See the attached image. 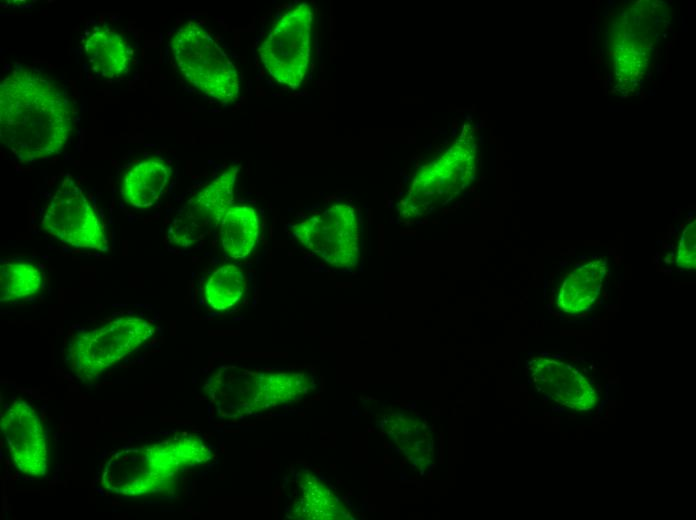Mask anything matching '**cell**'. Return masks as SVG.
<instances>
[{
  "instance_id": "cell-1",
  "label": "cell",
  "mask_w": 696,
  "mask_h": 520,
  "mask_svg": "<svg viewBox=\"0 0 696 520\" xmlns=\"http://www.w3.org/2000/svg\"><path fill=\"white\" fill-rule=\"evenodd\" d=\"M74 128L67 95L50 79L24 68L0 84V140L20 162L59 154Z\"/></svg>"
},
{
  "instance_id": "cell-2",
  "label": "cell",
  "mask_w": 696,
  "mask_h": 520,
  "mask_svg": "<svg viewBox=\"0 0 696 520\" xmlns=\"http://www.w3.org/2000/svg\"><path fill=\"white\" fill-rule=\"evenodd\" d=\"M211 452L195 435H177L160 442L127 447L106 459L100 485L111 494L142 497L174 483L179 472L208 462Z\"/></svg>"
},
{
  "instance_id": "cell-3",
  "label": "cell",
  "mask_w": 696,
  "mask_h": 520,
  "mask_svg": "<svg viewBox=\"0 0 696 520\" xmlns=\"http://www.w3.org/2000/svg\"><path fill=\"white\" fill-rule=\"evenodd\" d=\"M170 46L177 67L192 86L224 105L238 99L236 67L204 27L189 21L176 31Z\"/></svg>"
},
{
  "instance_id": "cell-4",
  "label": "cell",
  "mask_w": 696,
  "mask_h": 520,
  "mask_svg": "<svg viewBox=\"0 0 696 520\" xmlns=\"http://www.w3.org/2000/svg\"><path fill=\"white\" fill-rule=\"evenodd\" d=\"M476 146L465 133L440 156L424 165L414 176L400 202L404 218L425 215L460 194L476 173Z\"/></svg>"
},
{
  "instance_id": "cell-5",
  "label": "cell",
  "mask_w": 696,
  "mask_h": 520,
  "mask_svg": "<svg viewBox=\"0 0 696 520\" xmlns=\"http://www.w3.org/2000/svg\"><path fill=\"white\" fill-rule=\"evenodd\" d=\"M155 333L146 319L118 317L80 334L69 348V363L76 377L91 382L142 346Z\"/></svg>"
},
{
  "instance_id": "cell-6",
  "label": "cell",
  "mask_w": 696,
  "mask_h": 520,
  "mask_svg": "<svg viewBox=\"0 0 696 520\" xmlns=\"http://www.w3.org/2000/svg\"><path fill=\"white\" fill-rule=\"evenodd\" d=\"M311 6L300 3L285 13L259 46L267 72L279 83L297 89L310 61Z\"/></svg>"
},
{
  "instance_id": "cell-7",
  "label": "cell",
  "mask_w": 696,
  "mask_h": 520,
  "mask_svg": "<svg viewBox=\"0 0 696 520\" xmlns=\"http://www.w3.org/2000/svg\"><path fill=\"white\" fill-rule=\"evenodd\" d=\"M41 226L49 235L70 246L108 250V241L98 214L69 175L63 178L49 199Z\"/></svg>"
},
{
  "instance_id": "cell-8",
  "label": "cell",
  "mask_w": 696,
  "mask_h": 520,
  "mask_svg": "<svg viewBox=\"0 0 696 520\" xmlns=\"http://www.w3.org/2000/svg\"><path fill=\"white\" fill-rule=\"evenodd\" d=\"M292 233L305 248L332 266L351 268L358 263V223L350 205H333L296 224Z\"/></svg>"
},
{
  "instance_id": "cell-9",
  "label": "cell",
  "mask_w": 696,
  "mask_h": 520,
  "mask_svg": "<svg viewBox=\"0 0 696 520\" xmlns=\"http://www.w3.org/2000/svg\"><path fill=\"white\" fill-rule=\"evenodd\" d=\"M237 174V166L228 168L185 203L169 228L172 243L192 246L220 225L233 202Z\"/></svg>"
},
{
  "instance_id": "cell-10",
  "label": "cell",
  "mask_w": 696,
  "mask_h": 520,
  "mask_svg": "<svg viewBox=\"0 0 696 520\" xmlns=\"http://www.w3.org/2000/svg\"><path fill=\"white\" fill-rule=\"evenodd\" d=\"M1 431L15 468L40 478L48 468V449L40 418L24 400H15L1 416Z\"/></svg>"
},
{
  "instance_id": "cell-11",
  "label": "cell",
  "mask_w": 696,
  "mask_h": 520,
  "mask_svg": "<svg viewBox=\"0 0 696 520\" xmlns=\"http://www.w3.org/2000/svg\"><path fill=\"white\" fill-rule=\"evenodd\" d=\"M530 376L536 387L555 402L575 411H590L599 396L578 369L551 357H537L528 364Z\"/></svg>"
},
{
  "instance_id": "cell-12",
  "label": "cell",
  "mask_w": 696,
  "mask_h": 520,
  "mask_svg": "<svg viewBox=\"0 0 696 520\" xmlns=\"http://www.w3.org/2000/svg\"><path fill=\"white\" fill-rule=\"evenodd\" d=\"M606 270L605 258H594L574 268L560 285L558 308L571 315L590 309L601 292Z\"/></svg>"
},
{
  "instance_id": "cell-13",
  "label": "cell",
  "mask_w": 696,
  "mask_h": 520,
  "mask_svg": "<svg viewBox=\"0 0 696 520\" xmlns=\"http://www.w3.org/2000/svg\"><path fill=\"white\" fill-rule=\"evenodd\" d=\"M84 50L91 69L103 78H118L130 69L133 50L116 30L95 27L85 40Z\"/></svg>"
},
{
  "instance_id": "cell-14",
  "label": "cell",
  "mask_w": 696,
  "mask_h": 520,
  "mask_svg": "<svg viewBox=\"0 0 696 520\" xmlns=\"http://www.w3.org/2000/svg\"><path fill=\"white\" fill-rule=\"evenodd\" d=\"M171 176V167L162 159L138 162L124 176L123 196L136 208L153 206L162 196Z\"/></svg>"
},
{
  "instance_id": "cell-15",
  "label": "cell",
  "mask_w": 696,
  "mask_h": 520,
  "mask_svg": "<svg viewBox=\"0 0 696 520\" xmlns=\"http://www.w3.org/2000/svg\"><path fill=\"white\" fill-rule=\"evenodd\" d=\"M258 232L259 221L254 208L230 206L220 223L222 248L232 258H245L254 248Z\"/></svg>"
},
{
  "instance_id": "cell-16",
  "label": "cell",
  "mask_w": 696,
  "mask_h": 520,
  "mask_svg": "<svg viewBox=\"0 0 696 520\" xmlns=\"http://www.w3.org/2000/svg\"><path fill=\"white\" fill-rule=\"evenodd\" d=\"M43 275L27 262H3L0 266V301L11 302L29 298L41 289Z\"/></svg>"
},
{
  "instance_id": "cell-17",
  "label": "cell",
  "mask_w": 696,
  "mask_h": 520,
  "mask_svg": "<svg viewBox=\"0 0 696 520\" xmlns=\"http://www.w3.org/2000/svg\"><path fill=\"white\" fill-rule=\"evenodd\" d=\"M244 289L242 271L233 264L223 265L208 278L204 288L205 300L215 310H226L240 300Z\"/></svg>"
},
{
  "instance_id": "cell-18",
  "label": "cell",
  "mask_w": 696,
  "mask_h": 520,
  "mask_svg": "<svg viewBox=\"0 0 696 520\" xmlns=\"http://www.w3.org/2000/svg\"><path fill=\"white\" fill-rule=\"evenodd\" d=\"M676 264L679 268L694 270L696 267V229L691 221L684 229L677 248Z\"/></svg>"
}]
</instances>
